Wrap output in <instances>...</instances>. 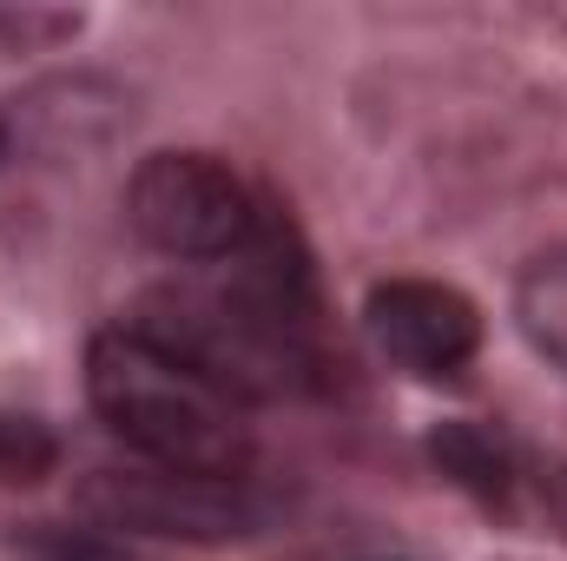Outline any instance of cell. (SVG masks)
<instances>
[{
    "label": "cell",
    "instance_id": "9c48e42d",
    "mask_svg": "<svg viewBox=\"0 0 567 561\" xmlns=\"http://www.w3.org/2000/svg\"><path fill=\"white\" fill-rule=\"evenodd\" d=\"M20 549H27V561H140L113 529H53V522L33 529Z\"/></svg>",
    "mask_w": 567,
    "mask_h": 561
},
{
    "label": "cell",
    "instance_id": "5b68a950",
    "mask_svg": "<svg viewBox=\"0 0 567 561\" xmlns=\"http://www.w3.org/2000/svg\"><path fill=\"white\" fill-rule=\"evenodd\" d=\"M363 324H370V344L410 377H449L482 344V310L455 284H435V278L377 284L370 304H363Z\"/></svg>",
    "mask_w": 567,
    "mask_h": 561
},
{
    "label": "cell",
    "instance_id": "52a82bcc",
    "mask_svg": "<svg viewBox=\"0 0 567 561\" xmlns=\"http://www.w3.org/2000/svg\"><path fill=\"white\" fill-rule=\"evenodd\" d=\"M515 317H522L528 344L555 370H567V245L548 252V258H535L522 272V284H515Z\"/></svg>",
    "mask_w": 567,
    "mask_h": 561
},
{
    "label": "cell",
    "instance_id": "8992f818",
    "mask_svg": "<svg viewBox=\"0 0 567 561\" xmlns=\"http://www.w3.org/2000/svg\"><path fill=\"white\" fill-rule=\"evenodd\" d=\"M429 462H435L455 489H468V496H482V502H502L508 482H515V449H508L488 422H442V429L429 436Z\"/></svg>",
    "mask_w": 567,
    "mask_h": 561
},
{
    "label": "cell",
    "instance_id": "3957f363",
    "mask_svg": "<svg viewBox=\"0 0 567 561\" xmlns=\"http://www.w3.org/2000/svg\"><path fill=\"white\" fill-rule=\"evenodd\" d=\"M126 218L152 252L185 265H218L251 245L265 205L212 152H152L126 185Z\"/></svg>",
    "mask_w": 567,
    "mask_h": 561
},
{
    "label": "cell",
    "instance_id": "6da1fadb",
    "mask_svg": "<svg viewBox=\"0 0 567 561\" xmlns=\"http://www.w3.org/2000/svg\"><path fill=\"white\" fill-rule=\"evenodd\" d=\"M317 290L310 265L284 218H258L251 245L225 258L218 284H165L133 317V330L192 364L205 384H218L231 404L284 397L317 384V344H310Z\"/></svg>",
    "mask_w": 567,
    "mask_h": 561
},
{
    "label": "cell",
    "instance_id": "ba28073f",
    "mask_svg": "<svg viewBox=\"0 0 567 561\" xmlns=\"http://www.w3.org/2000/svg\"><path fill=\"white\" fill-rule=\"evenodd\" d=\"M53 462H60V442L47 422L0 410V489H27V482L53 476Z\"/></svg>",
    "mask_w": 567,
    "mask_h": 561
},
{
    "label": "cell",
    "instance_id": "30bf717a",
    "mask_svg": "<svg viewBox=\"0 0 567 561\" xmlns=\"http://www.w3.org/2000/svg\"><path fill=\"white\" fill-rule=\"evenodd\" d=\"M0 152H7V133H0Z\"/></svg>",
    "mask_w": 567,
    "mask_h": 561
},
{
    "label": "cell",
    "instance_id": "7a4b0ae2",
    "mask_svg": "<svg viewBox=\"0 0 567 561\" xmlns=\"http://www.w3.org/2000/svg\"><path fill=\"white\" fill-rule=\"evenodd\" d=\"M86 390H93V410L158 469L245 476L251 462V429L238 404L218 384H205L192 364L140 337L133 324L100 330L86 344Z\"/></svg>",
    "mask_w": 567,
    "mask_h": 561
},
{
    "label": "cell",
    "instance_id": "277c9868",
    "mask_svg": "<svg viewBox=\"0 0 567 561\" xmlns=\"http://www.w3.org/2000/svg\"><path fill=\"white\" fill-rule=\"evenodd\" d=\"M80 509L100 516L106 529H140V536H192V542H225L258 522V502L245 496V476H192V469H100L80 482Z\"/></svg>",
    "mask_w": 567,
    "mask_h": 561
}]
</instances>
